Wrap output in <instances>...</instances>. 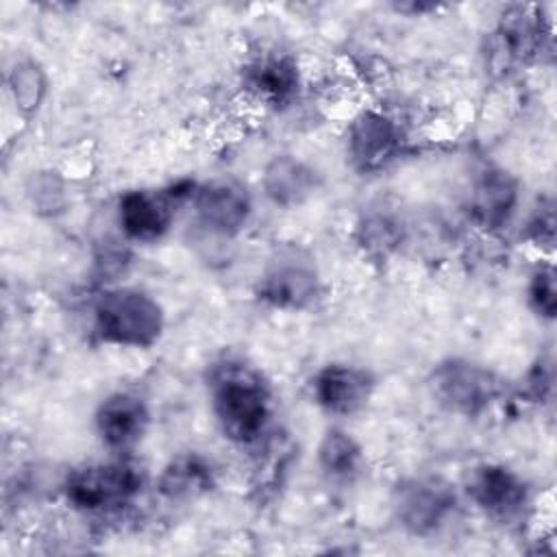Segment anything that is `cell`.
Wrapping results in <instances>:
<instances>
[{
    "instance_id": "obj_16",
    "label": "cell",
    "mask_w": 557,
    "mask_h": 557,
    "mask_svg": "<svg viewBox=\"0 0 557 557\" xmlns=\"http://www.w3.org/2000/svg\"><path fill=\"white\" fill-rule=\"evenodd\" d=\"M542 46V26L527 9H516L500 24V48L513 59H527Z\"/></svg>"
},
{
    "instance_id": "obj_4",
    "label": "cell",
    "mask_w": 557,
    "mask_h": 557,
    "mask_svg": "<svg viewBox=\"0 0 557 557\" xmlns=\"http://www.w3.org/2000/svg\"><path fill=\"white\" fill-rule=\"evenodd\" d=\"M137 468L115 461L74 470L65 481V498L83 511H102L126 503L139 492Z\"/></svg>"
},
{
    "instance_id": "obj_6",
    "label": "cell",
    "mask_w": 557,
    "mask_h": 557,
    "mask_svg": "<svg viewBox=\"0 0 557 557\" xmlns=\"http://www.w3.org/2000/svg\"><path fill=\"white\" fill-rule=\"evenodd\" d=\"M261 300L281 309H302L318 296V274L300 250H281L261 274Z\"/></svg>"
},
{
    "instance_id": "obj_8",
    "label": "cell",
    "mask_w": 557,
    "mask_h": 557,
    "mask_svg": "<svg viewBox=\"0 0 557 557\" xmlns=\"http://www.w3.org/2000/svg\"><path fill=\"white\" fill-rule=\"evenodd\" d=\"M198 220L222 235L237 233L250 215V196L235 181H211L194 191Z\"/></svg>"
},
{
    "instance_id": "obj_15",
    "label": "cell",
    "mask_w": 557,
    "mask_h": 557,
    "mask_svg": "<svg viewBox=\"0 0 557 557\" xmlns=\"http://www.w3.org/2000/svg\"><path fill=\"white\" fill-rule=\"evenodd\" d=\"M246 83L257 96L283 104L296 94L298 70L287 57H265L248 67Z\"/></svg>"
},
{
    "instance_id": "obj_11",
    "label": "cell",
    "mask_w": 557,
    "mask_h": 557,
    "mask_svg": "<svg viewBox=\"0 0 557 557\" xmlns=\"http://www.w3.org/2000/svg\"><path fill=\"white\" fill-rule=\"evenodd\" d=\"M400 146L398 126L383 113H361L348 133V152L355 165L363 172L383 168Z\"/></svg>"
},
{
    "instance_id": "obj_12",
    "label": "cell",
    "mask_w": 557,
    "mask_h": 557,
    "mask_svg": "<svg viewBox=\"0 0 557 557\" xmlns=\"http://www.w3.org/2000/svg\"><path fill=\"white\" fill-rule=\"evenodd\" d=\"M474 503L496 518H513L527 503V487L518 474L505 466H483L470 479Z\"/></svg>"
},
{
    "instance_id": "obj_7",
    "label": "cell",
    "mask_w": 557,
    "mask_h": 557,
    "mask_svg": "<svg viewBox=\"0 0 557 557\" xmlns=\"http://www.w3.org/2000/svg\"><path fill=\"white\" fill-rule=\"evenodd\" d=\"M172 191L133 189L120 196L117 222L126 237L135 242H154L172 224L174 207Z\"/></svg>"
},
{
    "instance_id": "obj_13",
    "label": "cell",
    "mask_w": 557,
    "mask_h": 557,
    "mask_svg": "<svg viewBox=\"0 0 557 557\" xmlns=\"http://www.w3.org/2000/svg\"><path fill=\"white\" fill-rule=\"evenodd\" d=\"M518 202V183L503 170H487L470 196V213L483 228H500Z\"/></svg>"
},
{
    "instance_id": "obj_20",
    "label": "cell",
    "mask_w": 557,
    "mask_h": 557,
    "mask_svg": "<svg viewBox=\"0 0 557 557\" xmlns=\"http://www.w3.org/2000/svg\"><path fill=\"white\" fill-rule=\"evenodd\" d=\"M529 305L531 309L546 320H553L557 313V289H555V270L553 265H540L529 281Z\"/></svg>"
},
{
    "instance_id": "obj_17",
    "label": "cell",
    "mask_w": 557,
    "mask_h": 557,
    "mask_svg": "<svg viewBox=\"0 0 557 557\" xmlns=\"http://www.w3.org/2000/svg\"><path fill=\"white\" fill-rule=\"evenodd\" d=\"M359 457H361L359 444L350 437V433L342 429H329L318 448L320 468L335 479L352 474L357 470Z\"/></svg>"
},
{
    "instance_id": "obj_1",
    "label": "cell",
    "mask_w": 557,
    "mask_h": 557,
    "mask_svg": "<svg viewBox=\"0 0 557 557\" xmlns=\"http://www.w3.org/2000/svg\"><path fill=\"white\" fill-rule=\"evenodd\" d=\"M213 411L226 437L257 442L270 420V394L261 379L242 366L222 368L211 385Z\"/></svg>"
},
{
    "instance_id": "obj_19",
    "label": "cell",
    "mask_w": 557,
    "mask_h": 557,
    "mask_svg": "<svg viewBox=\"0 0 557 557\" xmlns=\"http://www.w3.org/2000/svg\"><path fill=\"white\" fill-rule=\"evenodd\" d=\"M11 89L17 107L24 111H33L44 98L46 76L35 61H22L11 72Z\"/></svg>"
},
{
    "instance_id": "obj_14",
    "label": "cell",
    "mask_w": 557,
    "mask_h": 557,
    "mask_svg": "<svg viewBox=\"0 0 557 557\" xmlns=\"http://www.w3.org/2000/svg\"><path fill=\"white\" fill-rule=\"evenodd\" d=\"M265 196L278 207H296L315 189V174L302 161L281 154L274 157L263 172Z\"/></svg>"
},
{
    "instance_id": "obj_5",
    "label": "cell",
    "mask_w": 557,
    "mask_h": 557,
    "mask_svg": "<svg viewBox=\"0 0 557 557\" xmlns=\"http://www.w3.org/2000/svg\"><path fill=\"white\" fill-rule=\"evenodd\" d=\"M453 487L435 476L403 481L394 494V509L400 524L413 535L433 533L455 509Z\"/></svg>"
},
{
    "instance_id": "obj_2",
    "label": "cell",
    "mask_w": 557,
    "mask_h": 557,
    "mask_svg": "<svg viewBox=\"0 0 557 557\" xmlns=\"http://www.w3.org/2000/svg\"><path fill=\"white\" fill-rule=\"evenodd\" d=\"M94 331L107 344L148 348L163 331V311L146 292L107 289L94 305Z\"/></svg>"
},
{
    "instance_id": "obj_10",
    "label": "cell",
    "mask_w": 557,
    "mask_h": 557,
    "mask_svg": "<svg viewBox=\"0 0 557 557\" xmlns=\"http://www.w3.org/2000/svg\"><path fill=\"white\" fill-rule=\"evenodd\" d=\"M148 426L146 403L128 392L107 396L96 411V429L100 440L115 450H126L137 444Z\"/></svg>"
},
{
    "instance_id": "obj_18",
    "label": "cell",
    "mask_w": 557,
    "mask_h": 557,
    "mask_svg": "<svg viewBox=\"0 0 557 557\" xmlns=\"http://www.w3.org/2000/svg\"><path fill=\"white\" fill-rule=\"evenodd\" d=\"M211 468L198 457H185L174 461L161 476V490L170 496H185L211 485Z\"/></svg>"
},
{
    "instance_id": "obj_9",
    "label": "cell",
    "mask_w": 557,
    "mask_h": 557,
    "mask_svg": "<svg viewBox=\"0 0 557 557\" xmlns=\"http://www.w3.org/2000/svg\"><path fill=\"white\" fill-rule=\"evenodd\" d=\"M372 387L374 381L366 370L346 363H331L315 374L313 398L329 413L348 416L368 403Z\"/></svg>"
},
{
    "instance_id": "obj_3",
    "label": "cell",
    "mask_w": 557,
    "mask_h": 557,
    "mask_svg": "<svg viewBox=\"0 0 557 557\" xmlns=\"http://www.w3.org/2000/svg\"><path fill=\"white\" fill-rule=\"evenodd\" d=\"M431 387L446 409L463 416L485 411L503 392L500 381L490 370L461 359L440 363L433 370Z\"/></svg>"
}]
</instances>
